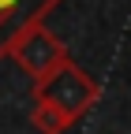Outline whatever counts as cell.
Returning <instances> with one entry per match:
<instances>
[{
	"instance_id": "obj_1",
	"label": "cell",
	"mask_w": 131,
	"mask_h": 134,
	"mask_svg": "<svg viewBox=\"0 0 131 134\" xmlns=\"http://www.w3.org/2000/svg\"><path fill=\"white\" fill-rule=\"evenodd\" d=\"M97 82L79 67L75 60H68V63H60L49 78H41V82H34V100H45V104H53V108H60L68 119L75 123L79 115H86L90 108H94V100H97Z\"/></svg>"
},
{
	"instance_id": "obj_2",
	"label": "cell",
	"mask_w": 131,
	"mask_h": 134,
	"mask_svg": "<svg viewBox=\"0 0 131 134\" xmlns=\"http://www.w3.org/2000/svg\"><path fill=\"white\" fill-rule=\"evenodd\" d=\"M8 56L23 67V71L34 78V82H41V78H49L56 71L60 63H68L71 60V52H68V45H64L53 30H49L45 23H34V26H26L19 37L11 41V48H8Z\"/></svg>"
},
{
	"instance_id": "obj_3",
	"label": "cell",
	"mask_w": 131,
	"mask_h": 134,
	"mask_svg": "<svg viewBox=\"0 0 131 134\" xmlns=\"http://www.w3.org/2000/svg\"><path fill=\"white\" fill-rule=\"evenodd\" d=\"M64 0H0V60H8L11 41L26 26L45 23Z\"/></svg>"
},
{
	"instance_id": "obj_4",
	"label": "cell",
	"mask_w": 131,
	"mask_h": 134,
	"mask_svg": "<svg viewBox=\"0 0 131 134\" xmlns=\"http://www.w3.org/2000/svg\"><path fill=\"white\" fill-rule=\"evenodd\" d=\"M30 123H34L38 134H64V130L71 127L68 115H64L60 108H53V104H45V100H34V108H30Z\"/></svg>"
}]
</instances>
